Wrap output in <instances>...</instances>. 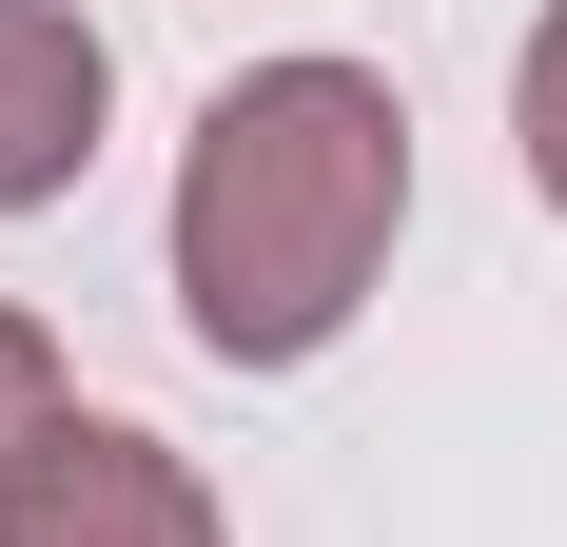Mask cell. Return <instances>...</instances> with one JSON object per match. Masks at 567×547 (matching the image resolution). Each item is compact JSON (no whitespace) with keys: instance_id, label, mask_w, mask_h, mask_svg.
<instances>
[{"instance_id":"obj_3","label":"cell","mask_w":567,"mask_h":547,"mask_svg":"<svg viewBox=\"0 0 567 547\" xmlns=\"http://www.w3.org/2000/svg\"><path fill=\"white\" fill-rule=\"evenodd\" d=\"M99 99H117L99 20H79V0H0V216L79 196V157H99Z\"/></svg>"},{"instance_id":"obj_1","label":"cell","mask_w":567,"mask_h":547,"mask_svg":"<svg viewBox=\"0 0 567 547\" xmlns=\"http://www.w3.org/2000/svg\"><path fill=\"white\" fill-rule=\"evenodd\" d=\"M411 216V117L372 59H255L216 79L196 157H176V332L216 372H293L333 352L352 293L392 274Z\"/></svg>"},{"instance_id":"obj_4","label":"cell","mask_w":567,"mask_h":547,"mask_svg":"<svg viewBox=\"0 0 567 547\" xmlns=\"http://www.w3.org/2000/svg\"><path fill=\"white\" fill-rule=\"evenodd\" d=\"M509 137H528V196L567 216V0L528 20V59H509Z\"/></svg>"},{"instance_id":"obj_5","label":"cell","mask_w":567,"mask_h":547,"mask_svg":"<svg viewBox=\"0 0 567 547\" xmlns=\"http://www.w3.org/2000/svg\"><path fill=\"white\" fill-rule=\"evenodd\" d=\"M40 431H59V332H40V313H0V489L40 469Z\"/></svg>"},{"instance_id":"obj_2","label":"cell","mask_w":567,"mask_h":547,"mask_svg":"<svg viewBox=\"0 0 567 547\" xmlns=\"http://www.w3.org/2000/svg\"><path fill=\"white\" fill-rule=\"evenodd\" d=\"M0 547H235V528H216V489H196L157 431L59 411V431H40V469L0 489Z\"/></svg>"}]
</instances>
